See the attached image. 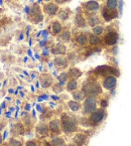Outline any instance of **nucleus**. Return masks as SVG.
<instances>
[{"label":"nucleus","mask_w":131,"mask_h":146,"mask_svg":"<svg viewBox=\"0 0 131 146\" xmlns=\"http://www.w3.org/2000/svg\"><path fill=\"white\" fill-rule=\"evenodd\" d=\"M61 122H62L63 130L66 133H72V132L77 130V120L74 117L66 114V113L62 115Z\"/></svg>","instance_id":"f257e3e1"},{"label":"nucleus","mask_w":131,"mask_h":146,"mask_svg":"<svg viewBox=\"0 0 131 146\" xmlns=\"http://www.w3.org/2000/svg\"><path fill=\"white\" fill-rule=\"evenodd\" d=\"M82 91L88 97H94L101 93V87L95 81H87L86 83L83 84Z\"/></svg>","instance_id":"f03ea898"},{"label":"nucleus","mask_w":131,"mask_h":146,"mask_svg":"<svg viewBox=\"0 0 131 146\" xmlns=\"http://www.w3.org/2000/svg\"><path fill=\"white\" fill-rule=\"evenodd\" d=\"M95 73L97 75H101V76H105V75H110V74H114V75H119V71L116 70L115 68L109 67V66H99L98 68L95 69Z\"/></svg>","instance_id":"7ed1b4c3"},{"label":"nucleus","mask_w":131,"mask_h":146,"mask_svg":"<svg viewBox=\"0 0 131 146\" xmlns=\"http://www.w3.org/2000/svg\"><path fill=\"white\" fill-rule=\"evenodd\" d=\"M105 114H106V113H105V111H104L103 109L97 110V111L93 112L92 114H91L89 121H90V123L92 125L99 124V123L104 119V117H105Z\"/></svg>","instance_id":"20e7f679"},{"label":"nucleus","mask_w":131,"mask_h":146,"mask_svg":"<svg viewBox=\"0 0 131 146\" xmlns=\"http://www.w3.org/2000/svg\"><path fill=\"white\" fill-rule=\"evenodd\" d=\"M84 112L86 114H91L96 110V99L94 97H88L84 102Z\"/></svg>","instance_id":"39448f33"},{"label":"nucleus","mask_w":131,"mask_h":146,"mask_svg":"<svg viewBox=\"0 0 131 146\" xmlns=\"http://www.w3.org/2000/svg\"><path fill=\"white\" fill-rule=\"evenodd\" d=\"M117 39H118V35L115 31L108 32L107 35H105V37H104V41L108 45H114L117 42Z\"/></svg>","instance_id":"423d86ee"},{"label":"nucleus","mask_w":131,"mask_h":146,"mask_svg":"<svg viewBox=\"0 0 131 146\" xmlns=\"http://www.w3.org/2000/svg\"><path fill=\"white\" fill-rule=\"evenodd\" d=\"M102 15H103L104 19L106 21H110L113 18H116L118 16V13H117L116 10H111L109 8H103L102 10Z\"/></svg>","instance_id":"0eeeda50"},{"label":"nucleus","mask_w":131,"mask_h":146,"mask_svg":"<svg viewBox=\"0 0 131 146\" xmlns=\"http://www.w3.org/2000/svg\"><path fill=\"white\" fill-rule=\"evenodd\" d=\"M43 10H45V13H47L49 15H55L57 14V12H58L59 10V7L57 4H55V3H47V4H45V6H43Z\"/></svg>","instance_id":"6e6552de"},{"label":"nucleus","mask_w":131,"mask_h":146,"mask_svg":"<svg viewBox=\"0 0 131 146\" xmlns=\"http://www.w3.org/2000/svg\"><path fill=\"white\" fill-rule=\"evenodd\" d=\"M116 78L113 77V76H108L107 78L105 79L103 83V86L105 87L106 89H112L116 86Z\"/></svg>","instance_id":"1a4fd4ad"},{"label":"nucleus","mask_w":131,"mask_h":146,"mask_svg":"<svg viewBox=\"0 0 131 146\" xmlns=\"http://www.w3.org/2000/svg\"><path fill=\"white\" fill-rule=\"evenodd\" d=\"M99 3L97 1H94V0H90L88 2L85 4V8H86L87 11L89 12H93V11H97L99 9Z\"/></svg>","instance_id":"9d476101"},{"label":"nucleus","mask_w":131,"mask_h":146,"mask_svg":"<svg viewBox=\"0 0 131 146\" xmlns=\"http://www.w3.org/2000/svg\"><path fill=\"white\" fill-rule=\"evenodd\" d=\"M86 140H87L86 135H84V134L82 133L76 134L75 137H74V142H75V144L77 146H83L85 144V142H86Z\"/></svg>","instance_id":"9b49d317"},{"label":"nucleus","mask_w":131,"mask_h":146,"mask_svg":"<svg viewBox=\"0 0 131 146\" xmlns=\"http://www.w3.org/2000/svg\"><path fill=\"white\" fill-rule=\"evenodd\" d=\"M41 86L43 88H47V87H50L53 83V79L50 75H47V74H45L41 77Z\"/></svg>","instance_id":"f8f14e48"},{"label":"nucleus","mask_w":131,"mask_h":146,"mask_svg":"<svg viewBox=\"0 0 131 146\" xmlns=\"http://www.w3.org/2000/svg\"><path fill=\"white\" fill-rule=\"evenodd\" d=\"M50 130L55 134L60 133L61 131V125H60V121L55 119V120L51 121L50 123Z\"/></svg>","instance_id":"ddd939ff"},{"label":"nucleus","mask_w":131,"mask_h":146,"mask_svg":"<svg viewBox=\"0 0 131 146\" xmlns=\"http://www.w3.org/2000/svg\"><path fill=\"white\" fill-rule=\"evenodd\" d=\"M12 134L14 135H22L24 133V128L22 126V124L20 123H17V124H15L14 126L12 127V130H11Z\"/></svg>","instance_id":"4468645a"},{"label":"nucleus","mask_w":131,"mask_h":146,"mask_svg":"<svg viewBox=\"0 0 131 146\" xmlns=\"http://www.w3.org/2000/svg\"><path fill=\"white\" fill-rule=\"evenodd\" d=\"M52 52L54 54H66V46L62 43H58L56 46L53 48Z\"/></svg>","instance_id":"2eb2a0df"},{"label":"nucleus","mask_w":131,"mask_h":146,"mask_svg":"<svg viewBox=\"0 0 131 146\" xmlns=\"http://www.w3.org/2000/svg\"><path fill=\"white\" fill-rule=\"evenodd\" d=\"M55 64L59 68H66L68 66V60L64 56H59L55 58Z\"/></svg>","instance_id":"dca6fc26"},{"label":"nucleus","mask_w":131,"mask_h":146,"mask_svg":"<svg viewBox=\"0 0 131 146\" xmlns=\"http://www.w3.org/2000/svg\"><path fill=\"white\" fill-rule=\"evenodd\" d=\"M62 31V24L58 21H55L52 24V33L54 35H58Z\"/></svg>","instance_id":"f3484780"},{"label":"nucleus","mask_w":131,"mask_h":146,"mask_svg":"<svg viewBox=\"0 0 131 146\" xmlns=\"http://www.w3.org/2000/svg\"><path fill=\"white\" fill-rule=\"evenodd\" d=\"M70 14H71V11H70L68 8H65L60 11V13H59V17H60V19H62V20H67L68 18H69Z\"/></svg>","instance_id":"a211bd4d"},{"label":"nucleus","mask_w":131,"mask_h":146,"mask_svg":"<svg viewBox=\"0 0 131 146\" xmlns=\"http://www.w3.org/2000/svg\"><path fill=\"white\" fill-rule=\"evenodd\" d=\"M37 130L39 134H41V135H47V132H49V128H47V126L45 124V123H41V124L37 126Z\"/></svg>","instance_id":"6ab92c4d"},{"label":"nucleus","mask_w":131,"mask_h":146,"mask_svg":"<svg viewBox=\"0 0 131 146\" xmlns=\"http://www.w3.org/2000/svg\"><path fill=\"white\" fill-rule=\"evenodd\" d=\"M75 22H76V24H77L78 26H80V27H83V26L86 25V21H85L84 17H83V16H82L80 13L76 15Z\"/></svg>","instance_id":"aec40b11"},{"label":"nucleus","mask_w":131,"mask_h":146,"mask_svg":"<svg viewBox=\"0 0 131 146\" xmlns=\"http://www.w3.org/2000/svg\"><path fill=\"white\" fill-rule=\"evenodd\" d=\"M52 144L54 146H66V143H65L64 139H63V138H61V137L53 138Z\"/></svg>","instance_id":"412c9836"},{"label":"nucleus","mask_w":131,"mask_h":146,"mask_svg":"<svg viewBox=\"0 0 131 146\" xmlns=\"http://www.w3.org/2000/svg\"><path fill=\"white\" fill-rule=\"evenodd\" d=\"M69 75H70V77H72V78H79L82 76V72L80 71V70H78L77 68H73V69L70 70Z\"/></svg>","instance_id":"4be33fe9"},{"label":"nucleus","mask_w":131,"mask_h":146,"mask_svg":"<svg viewBox=\"0 0 131 146\" xmlns=\"http://www.w3.org/2000/svg\"><path fill=\"white\" fill-rule=\"evenodd\" d=\"M76 41H77L80 45H85L87 43V41H88V39H87V36L85 35H80L77 36Z\"/></svg>","instance_id":"5701e85b"},{"label":"nucleus","mask_w":131,"mask_h":146,"mask_svg":"<svg viewBox=\"0 0 131 146\" xmlns=\"http://www.w3.org/2000/svg\"><path fill=\"white\" fill-rule=\"evenodd\" d=\"M68 105H69L70 109H71L72 111H74V112L78 111V110H80V108H81L80 104L78 103V102H76V101H70L69 103H68Z\"/></svg>","instance_id":"b1692460"},{"label":"nucleus","mask_w":131,"mask_h":146,"mask_svg":"<svg viewBox=\"0 0 131 146\" xmlns=\"http://www.w3.org/2000/svg\"><path fill=\"white\" fill-rule=\"evenodd\" d=\"M77 86H78V83L76 80H71L67 85V89L68 91H74L77 89Z\"/></svg>","instance_id":"393cba45"},{"label":"nucleus","mask_w":131,"mask_h":146,"mask_svg":"<svg viewBox=\"0 0 131 146\" xmlns=\"http://www.w3.org/2000/svg\"><path fill=\"white\" fill-rule=\"evenodd\" d=\"M84 92L83 91H77V92L73 93L74 99L77 100V101H81V100L84 99Z\"/></svg>","instance_id":"a878e982"},{"label":"nucleus","mask_w":131,"mask_h":146,"mask_svg":"<svg viewBox=\"0 0 131 146\" xmlns=\"http://www.w3.org/2000/svg\"><path fill=\"white\" fill-rule=\"evenodd\" d=\"M100 41H101V40H100V38L95 35H91L90 38H89V42H90L91 45H97L98 43L100 42Z\"/></svg>","instance_id":"bb28decb"},{"label":"nucleus","mask_w":131,"mask_h":146,"mask_svg":"<svg viewBox=\"0 0 131 146\" xmlns=\"http://www.w3.org/2000/svg\"><path fill=\"white\" fill-rule=\"evenodd\" d=\"M117 7V0H107V8L115 10Z\"/></svg>","instance_id":"cd10ccee"},{"label":"nucleus","mask_w":131,"mask_h":146,"mask_svg":"<svg viewBox=\"0 0 131 146\" xmlns=\"http://www.w3.org/2000/svg\"><path fill=\"white\" fill-rule=\"evenodd\" d=\"M70 37H71V33H70V31H64L61 35V36H60V38H61V40H63V41H69L70 40Z\"/></svg>","instance_id":"c85d7f7f"},{"label":"nucleus","mask_w":131,"mask_h":146,"mask_svg":"<svg viewBox=\"0 0 131 146\" xmlns=\"http://www.w3.org/2000/svg\"><path fill=\"white\" fill-rule=\"evenodd\" d=\"M9 144H10V146H21L22 141L19 139H16V138H11Z\"/></svg>","instance_id":"c756f323"},{"label":"nucleus","mask_w":131,"mask_h":146,"mask_svg":"<svg viewBox=\"0 0 131 146\" xmlns=\"http://www.w3.org/2000/svg\"><path fill=\"white\" fill-rule=\"evenodd\" d=\"M99 22H100V20L97 16H92V17H90V19H89V24H90L91 26H93V27H94V25L99 24Z\"/></svg>","instance_id":"7c9ffc66"},{"label":"nucleus","mask_w":131,"mask_h":146,"mask_svg":"<svg viewBox=\"0 0 131 146\" xmlns=\"http://www.w3.org/2000/svg\"><path fill=\"white\" fill-rule=\"evenodd\" d=\"M102 32H103V27L102 26H95L93 28V33L95 35H102Z\"/></svg>","instance_id":"2f4dec72"},{"label":"nucleus","mask_w":131,"mask_h":146,"mask_svg":"<svg viewBox=\"0 0 131 146\" xmlns=\"http://www.w3.org/2000/svg\"><path fill=\"white\" fill-rule=\"evenodd\" d=\"M59 80H60L61 85H63L68 80V74L67 73H62L60 76H59Z\"/></svg>","instance_id":"473e14b6"},{"label":"nucleus","mask_w":131,"mask_h":146,"mask_svg":"<svg viewBox=\"0 0 131 146\" xmlns=\"http://www.w3.org/2000/svg\"><path fill=\"white\" fill-rule=\"evenodd\" d=\"M25 146H37V143H35V141H32V140H30V141L26 142Z\"/></svg>","instance_id":"72a5a7b5"},{"label":"nucleus","mask_w":131,"mask_h":146,"mask_svg":"<svg viewBox=\"0 0 131 146\" xmlns=\"http://www.w3.org/2000/svg\"><path fill=\"white\" fill-rule=\"evenodd\" d=\"M101 106H102V107H104V108L107 107V106H108V102H107V101H105V100L101 101Z\"/></svg>","instance_id":"f704fd0d"},{"label":"nucleus","mask_w":131,"mask_h":146,"mask_svg":"<svg viewBox=\"0 0 131 146\" xmlns=\"http://www.w3.org/2000/svg\"><path fill=\"white\" fill-rule=\"evenodd\" d=\"M58 3H65V2H67L68 0H56Z\"/></svg>","instance_id":"c9c22d12"},{"label":"nucleus","mask_w":131,"mask_h":146,"mask_svg":"<svg viewBox=\"0 0 131 146\" xmlns=\"http://www.w3.org/2000/svg\"><path fill=\"white\" fill-rule=\"evenodd\" d=\"M2 140H3V137L1 136V134H0V145H1V143H2Z\"/></svg>","instance_id":"e433bc0d"},{"label":"nucleus","mask_w":131,"mask_h":146,"mask_svg":"<svg viewBox=\"0 0 131 146\" xmlns=\"http://www.w3.org/2000/svg\"><path fill=\"white\" fill-rule=\"evenodd\" d=\"M43 144H45V146H52L50 143H49V142H45V143H43Z\"/></svg>","instance_id":"4c0bfd02"},{"label":"nucleus","mask_w":131,"mask_h":146,"mask_svg":"<svg viewBox=\"0 0 131 146\" xmlns=\"http://www.w3.org/2000/svg\"><path fill=\"white\" fill-rule=\"evenodd\" d=\"M45 40H43V41L41 42V45L43 46V45H45Z\"/></svg>","instance_id":"58836bf2"},{"label":"nucleus","mask_w":131,"mask_h":146,"mask_svg":"<svg viewBox=\"0 0 131 146\" xmlns=\"http://www.w3.org/2000/svg\"><path fill=\"white\" fill-rule=\"evenodd\" d=\"M3 4V1L2 0H0V5H2Z\"/></svg>","instance_id":"ea45409f"},{"label":"nucleus","mask_w":131,"mask_h":146,"mask_svg":"<svg viewBox=\"0 0 131 146\" xmlns=\"http://www.w3.org/2000/svg\"><path fill=\"white\" fill-rule=\"evenodd\" d=\"M1 146H9L8 144H3V145H1Z\"/></svg>","instance_id":"a19ab883"},{"label":"nucleus","mask_w":131,"mask_h":146,"mask_svg":"<svg viewBox=\"0 0 131 146\" xmlns=\"http://www.w3.org/2000/svg\"><path fill=\"white\" fill-rule=\"evenodd\" d=\"M69 146H75V145H74V144H71V145H69Z\"/></svg>","instance_id":"79ce46f5"},{"label":"nucleus","mask_w":131,"mask_h":146,"mask_svg":"<svg viewBox=\"0 0 131 146\" xmlns=\"http://www.w3.org/2000/svg\"><path fill=\"white\" fill-rule=\"evenodd\" d=\"M45 1H50V0H45Z\"/></svg>","instance_id":"37998d69"}]
</instances>
